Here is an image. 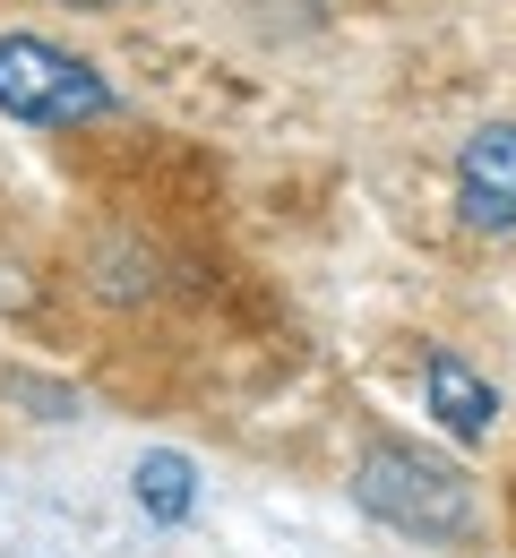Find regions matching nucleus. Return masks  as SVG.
I'll list each match as a JSON object with an SVG mask.
<instances>
[{"mask_svg":"<svg viewBox=\"0 0 516 558\" xmlns=\"http://www.w3.org/2000/svg\"><path fill=\"white\" fill-rule=\"evenodd\" d=\"M353 498L362 515H379L387 533H413V542H465L473 533V482L405 447V438H370L362 464H353Z\"/></svg>","mask_w":516,"mask_h":558,"instance_id":"nucleus-1","label":"nucleus"},{"mask_svg":"<svg viewBox=\"0 0 516 558\" xmlns=\"http://www.w3.org/2000/svg\"><path fill=\"white\" fill-rule=\"evenodd\" d=\"M0 112L26 130H77V121H112L121 95L104 86L95 61H77L44 35H0Z\"/></svg>","mask_w":516,"mask_h":558,"instance_id":"nucleus-2","label":"nucleus"},{"mask_svg":"<svg viewBox=\"0 0 516 558\" xmlns=\"http://www.w3.org/2000/svg\"><path fill=\"white\" fill-rule=\"evenodd\" d=\"M456 215L473 232H516V121H482L456 146Z\"/></svg>","mask_w":516,"mask_h":558,"instance_id":"nucleus-3","label":"nucleus"},{"mask_svg":"<svg viewBox=\"0 0 516 558\" xmlns=\"http://www.w3.org/2000/svg\"><path fill=\"white\" fill-rule=\"evenodd\" d=\"M422 404L440 413L447 438H491V429H500V396H491V378H473L447 344L422 352Z\"/></svg>","mask_w":516,"mask_h":558,"instance_id":"nucleus-4","label":"nucleus"},{"mask_svg":"<svg viewBox=\"0 0 516 558\" xmlns=\"http://www.w3.org/2000/svg\"><path fill=\"white\" fill-rule=\"evenodd\" d=\"M130 498H139V515H155V524H181V515L199 507V473H190V456H181V447H155V456H139Z\"/></svg>","mask_w":516,"mask_h":558,"instance_id":"nucleus-5","label":"nucleus"},{"mask_svg":"<svg viewBox=\"0 0 516 558\" xmlns=\"http://www.w3.org/2000/svg\"><path fill=\"white\" fill-rule=\"evenodd\" d=\"M77 9H104V0H77Z\"/></svg>","mask_w":516,"mask_h":558,"instance_id":"nucleus-6","label":"nucleus"}]
</instances>
